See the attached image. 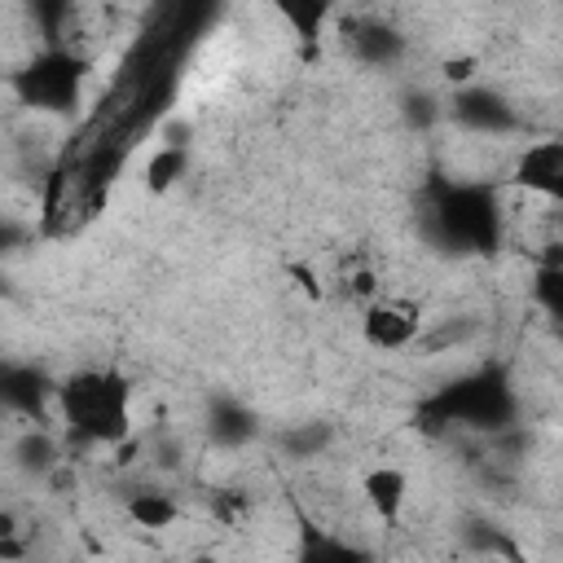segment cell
<instances>
[{"instance_id": "cell-1", "label": "cell", "mask_w": 563, "mask_h": 563, "mask_svg": "<svg viewBox=\"0 0 563 563\" xmlns=\"http://www.w3.org/2000/svg\"><path fill=\"white\" fill-rule=\"evenodd\" d=\"M57 418L84 444H123L132 435V383L114 365H79L57 387Z\"/></svg>"}, {"instance_id": "cell-2", "label": "cell", "mask_w": 563, "mask_h": 563, "mask_svg": "<svg viewBox=\"0 0 563 563\" xmlns=\"http://www.w3.org/2000/svg\"><path fill=\"white\" fill-rule=\"evenodd\" d=\"M440 233L462 251H493L497 246V198L479 185H453L435 202Z\"/></svg>"}, {"instance_id": "cell-3", "label": "cell", "mask_w": 563, "mask_h": 563, "mask_svg": "<svg viewBox=\"0 0 563 563\" xmlns=\"http://www.w3.org/2000/svg\"><path fill=\"white\" fill-rule=\"evenodd\" d=\"M422 325H427L422 303L409 295L383 290V295L365 299V308H361V343L374 352H387V356L409 352L422 339Z\"/></svg>"}, {"instance_id": "cell-4", "label": "cell", "mask_w": 563, "mask_h": 563, "mask_svg": "<svg viewBox=\"0 0 563 563\" xmlns=\"http://www.w3.org/2000/svg\"><path fill=\"white\" fill-rule=\"evenodd\" d=\"M18 92L26 106L35 110H70L79 101V84H84V62L70 53H44L40 62H31L18 79Z\"/></svg>"}, {"instance_id": "cell-5", "label": "cell", "mask_w": 563, "mask_h": 563, "mask_svg": "<svg viewBox=\"0 0 563 563\" xmlns=\"http://www.w3.org/2000/svg\"><path fill=\"white\" fill-rule=\"evenodd\" d=\"M510 180L545 202H559L563 207V136H541V141H528L515 158V172Z\"/></svg>"}, {"instance_id": "cell-6", "label": "cell", "mask_w": 563, "mask_h": 563, "mask_svg": "<svg viewBox=\"0 0 563 563\" xmlns=\"http://www.w3.org/2000/svg\"><path fill=\"white\" fill-rule=\"evenodd\" d=\"M361 501L369 506V515L378 523H396L409 506V475L391 462H378L361 475Z\"/></svg>"}, {"instance_id": "cell-7", "label": "cell", "mask_w": 563, "mask_h": 563, "mask_svg": "<svg viewBox=\"0 0 563 563\" xmlns=\"http://www.w3.org/2000/svg\"><path fill=\"white\" fill-rule=\"evenodd\" d=\"M268 9L290 26L303 57H312L321 48V40L330 31V18H334V0H268Z\"/></svg>"}, {"instance_id": "cell-8", "label": "cell", "mask_w": 563, "mask_h": 563, "mask_svg": "<svg viewBox=\"0 0 563 563\" xmlns=\"http://www.w3.org/2000/svg\"><path fill=\"white\" fill-rule=\"evenodd\" d=\"M185 167H189L185 145H163V150H154L150 163H145V189H150V194H167V189L185 176Z\"/></svg>"}, {"instance_id": "cell-9", "label": "cell", "mask_w": 563, "mask_h": 563, "mask_svg": "<svg viewBox=\"0 0 563 563\" xmlns=\"http://www.w3.org/2000/svg\"><path fill=\"white\" fill-rule=\"evenodd\" d=\"M532 303L554 321L563 325V264H541L532 273Z\"/></svg>"}, {"instance_id": "cell-10", "label": "cell", "mask_w": 563, "mask_h": 563, "mask_svg": "<svg viewBox=\"0 0 563 563\" xmlns=\"http://www.w3.org/2000/svg\"><path fill=\"white\" fill-rule=\"evenodd\" d=\"M132 519L141 523V528H172L176 523V501L172 497H163V493H141V497H132Z\"/></svg>"}, {"instance_id": "cell-11", "label": "cell", "mask_w": 563, "mask_h": 563, "mask_svg": "<svg viewBox=\"0 0 563 563\" xmlns=\"http://www.w3.org/2000/svg\"><path fill=\"white\" fill-rule=\"evenodd\" d=\"M475 66H479L475 57H453V62H444V75H449L453 84H466V79L475 75Z\"/></svg>"}, {"instance_id": "cell-12", "label": "cell", "mask_w": 563, "mask_h": 563, "mask_svg": "<svg viewBox=\"0 0 563 563\" xmlns=\"http://www.w3.org/2000/svg\"><path fill=\"white\" fill-rule=\"evenodd\" d=\"M554 343H559V361H563V325H554Z\"/></svg>"}]
</instances>
